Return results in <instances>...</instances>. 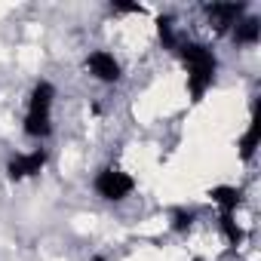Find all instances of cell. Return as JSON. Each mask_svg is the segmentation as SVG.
<instances>
[{"label": "cell", "instance_id": "277c9868", "mask_svg": "<svg viewBox=\"0 0 261 261\" xmlns=\"http://www.w3.org/2000/svg\"><path fill=\"white\" fill-rule=\"evenodd\" d=\"M206 16H209V22L215 25V31H227L230 25L240 22L243 4H212V7H206Z\"/></svg>", "mask_w": 261, "mask_h": 261}, {"label": "cell", "instance_id": "ba28073f", "mask_svg": "<svg viewBox=\"0 0 261 261\" xmlns=\"http://www.w3.org/2000/svg\"><path fill=\"white\" fill-rule=\"evenodd\" d=\"M258 136H261V120H258V114L252 117V126H249V133L243 136V142H240V154L249 160L252 154H255V148H258Z\"/></svg>", "mask_w": 261, "mask_h": 261}, {"label": "cell", "instance_id": "7c38bea8", "mask_svg": "<svg viewBox=\"0 0 261 261\" xmlns=\"http://www.w3.org/2000/svg\"><path fill=\"white\" fill-rule=\"evenodd\" d=\"M191 221H194V215H191V212H175V230L191 227Z\"/></svg>", "mask_w": 261, "mask_h": 261}, {"label": "cell", "instance_id": "6da1fadb", "mask_svg": "<svg viewBox=\"0 0 261 261\" xmlns=\"http://www.w3.org/2000/svg\"><path fill=\"white\" fill-rule=\"evenodd\" d=\"M181 59L188 65V86H191V95L194 98H203L206 86L212 83V74H215V56L200 46V43H185L181 49Z\"/></svg>", "mask_w": 261, "mask_h": 261}, {"label": "cell", "instance_id": "7a4b0ae2", "mask_svg": "<svg viewBox=\"0 0 261 261\" xmlns=\"http://www.w3.org/2000/svg\"><path fill=\"white\" fill-rule=\"evenodd\" d=\"M49 105H53V86L49 83H37L34 89V98H31V111L25 117V133L34 136V139H43L49 136Z\"/></svg>", "mask_w": 261, "mask_h": 261}, {"label": "cell", "instance_id": "5b68a950", "mask_svg": "<svg viewBox=\"0 0 261 261\" xmlns=\"http://www.w3.org/2000/svg\"><path fill=\"white\" fill-rule=\"evenodd\" d=\"M43 166H46V154H43V151H34V154H28V157H16V160L7 166V172H10L13 181H19V178L37 175Z\"/></svg>", "mask_w": 261, "mask_h": 261}, {"label": "cell", "instance_id": "3957f363", "mask_svg": "<svg viewBox=\"0 0 261 261\" xmlns=\"http://www.w3.org/2000/svg\"><path fill=\"white\" fill-rule=\"evenodd\" d=\"M133 188H136V181L129 178L126 172H120V169H105V172H98V178H95V191H98L105 200H123Z\"/></svg>", "mask_w": 261, "mask_h": 261}, {"label": "cell", "instance_id": "52a82bcc", "mask_svg": "<svg viewBox=\"0 0 261 261\" xmlns=\"http://www.w3.org/2000/svg\"><path fill=\"white\" fill-rule=\"evenodd\" d=\"M218 206H221V212H233L237 209V203H240V191L237 188H212V194H209Z\"/></svg>", "mask_w": 261, "mask_h": 261}, {"label": "cell", "instance_id": "30bf717a", "mask_svg": "<svg viewBox=\"0 0 261 261\" xmlns=\"http://www.w3.org/2000/svg\"><path fill=\"white\" fill-rule=\"evenodd\" d=\"M221 230L227 233V240H230L233 246L243 240V230L237 227V221H233V212H221Z\"/></svg>", "mask_w": 261, "mask_h": 261}, {"label": "cell", "instance_id": "8992f818", "mask_svg": "<svg viewBox=\"0 0 261 261\" xmlns=\"http://www.w3.org/2000/svg\"><path fill=\"white\" fill-rule=\"evenodd\" d=\"M89 71H92L98 80H105V83H114V80L120 77V65H117L114 56H108V53H92V56H89Z\"/></svg>", "mask_w": 261, "mask_h": 261}, {"label": "cell", "instance_id": "9c48e42d", "mask_svg": "<svg viewBox=\"0 0 261 261\" xmlns=\"http://www.w3.org/2000/svg\"><path fill=\"white\" fill-rule=\"evenodd\" d=\"M258 34H261V22H258V19H246V22L237 25L233 40H237V43H255Z\"/></svg>", "mask_w": 261, "mask_h": 261}, {"label": "cell", "instance_id": "8fae6325", "mask_svg": "<svg viewBox=\"0 0 261 261\" xmlns=\"http://www.w3.org/2000/svg\"><path fill=\"white\" fill-rule=\"evenodd\" d=\"M157 25H160V37H163V43H166V46H175V37H172V19L166 16V19H160Z\"/></svg>", "mask_w": 261, "mask_h": 261}, {"label": "cell", "instance_id": "4fadbf2b", "mask_svg": "<svg viewBox=\"0 0 261 261\" xmlns=\"http://www.w3.org/2000/svg\"><path fill=\"white\" fill-rule=\"evenodd\" d=\"M114 10H117V13H142L139 4H114Z\"/></svg>", "mask_w": 261, "mask_h": 261}]
</instances>
